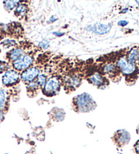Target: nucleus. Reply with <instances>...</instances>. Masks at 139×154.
I'll list each match as a JSON object with an SVG mask.
<instances>
[{
	"label": "nucleus",
	"mask_w": 139,
	"mask_h": 154,
	"mask_svg": "<svg viewBox=\"0 0 139 154\" xmlns=\"http://www.w3.org/2000/svg\"><path fill=\"white\" fill-rule=\"evenodd\" d=\"M76 107L80 112H88L94 109L96 104L90 94L84 93L79 95L76 99Z\"/></svg>",
	"instance_id": "1"
},
{
	"label": "nucleus",
	"mask_w": 139,
	"mask_h": 154,
	"mask_svg": "<svg viewBox=\"0 0 139 154\" xmlns=\"http://www.w3.org/2000/svg\"><path fill=\"white\" fill-rule=\"evenodd\" d=\"M117 67L124 75L130 76L136 73L137 71L136 64L129 63L125 57H121L117 62Z\"/></svg>",
	"instance_id": "2"
},
{
	"label": "nucleus",
	"mask_w": 139,
	"mask_h": 154,
	"mask_svg": "<svg viewBox=\"0 0 139 154\" xmlns=\"http://www.w3.org/2000/svg\"><path fill=\"white\" fill-rule=\"evenodd\" d=\"M20 75L17 71L15 69H10L6 71L2 77V83L5 86H14L19 81Z\"/></svg>",
	"instance_id": "3"
},
{
	"label": "nucleus",
	"mask_w": 139,
	"mask_h": 154,
	"mask_svg": "<svg viewBox=\"0 0 139 154\" xmlns=\"http://www.w3.org/2000/svg\"><path fill=\"white\" fill-rule=\"evenodd\" d=\"M33 62V58L30 55H23L13 63V67L16 71H22L27 69Z\"/></svg>",
	"instance_id": "4"
},
{
	"label": "nucleus",
	"mask_w": 139,
	"mask_h": 154,
	"mask_svg": "<svg viewBox=\"0 0 139 154\" xmlns=\"http://www.w3.org/2000/svg\"><path fill=\"white\" fill-rule=\"evenodd\" d=\"M113 139L117 145H118L119 147H122L129 143L130 135L129 132L125 130H120L115 133Z\"/></svg>",
	"instance_id": "5"
},
{
	"label": "nucleus",
	"mask_w": 139,
	"mask_h": 154,
	"mask_svg": "<svg viewBox=\"0 0 139 154\" xmlns=\"http://www.w3.org/2000/svg\"><path fill=\"white\" fill-rule=\"evenodd\" d=\"M60 82L57 78H51L44 86V91L47 94H54L60 88Z\"/></svg>",
	"instance_id": "6"
},
{
	"label": "nucleus",
	"mask_w": 139,
	"mask_h": 154,
	"mask_svg": "<svg viewBox=\"0 0 139 154\" xmlns=\"http://www.w3.org/2000/svg\"><path fill=\"white\" fill-rule=\"evenodd\" d=\"M39 75V70L36 67H31L26 69L21 75V79L24 82L34 81Z\"/></svg>",
	"instance_id": "7"
},
{
	"label": "nucleus",
	"mask_w": 139,
	"mask_h": 154,
	"mask_svg": "<svg viewBox=\"0 0 139 154\" xmlns=\"http://www.w3.org/2000/svg\"><path fill=\"white\" fill-rule=\"evenodd\" d=\"M91 27L90 31H92L98 35H104V34L107 33L111 30V26L109 25H104V24L97 23L93 26H90Z\"/></svg>",
	"instance_id": "8"
},
{
	"label": "nucleus",
	"mask_w": 139,
	"mask_h": 154,
	"mask_svg": "<svg viewBox=\"0 0 139 154\" xmlns=\"http://www.w3.org/2000/svg\"><path fill=\"white\" fill-rule=\"evenodd\" d=\"M139 58V48L134 47L128 52L126 59L128 61L132 64H136V61H138Z\"/></svg>",
	"instance_id": "9"
},
{
	"label": "nucleus",
	"mask_w": 139,
	"mask_h": 154,
	"mask_svg": "<svg viewBox=\"0 0 139 154\" xmlns=\"http://www.w3.org/2000/svg\"><path fill=\"white\" fill-rule=\"evenodd\" d=\"M90 80L91 83L94 84L96 86H102L105 83V79L103 77L98 73H95L90 76Z\"/></svg>",
	"instance_id": "10"
},
{
	"label": "nucleus",
	"mask_w": 139,
	"mask_h": 154,
	"mask_svg": "<svg viewBox=\"0 0 139 154\" xmlns=\"http://www.w3.org/2000/svg\"><path fill=\"white\" fill-rule=\"evenodd\" d=\"M8 105L7 92L3 89H0V110L4 111Z\"/></svg>",
	"instance_id": "11"
},
{
	"label": "nucleus",
	"mask_w": 139,
	"mask_h": 154,
	"mask_svg": "<svg viewBox=\"0 0 139 154\" xmlns=\"http://www.w3.org/2000/svg\"><path fill=\"white\" fill-rule=\"evenodd\" d=\"M23 53V50L21 48H15L9 53L8 55V57L10 60H16L20 57H22Z\"/></svg>",
	"instance_id": "12"
},
{
	"label": "nucleus",
	"mask_w": 139,
	"mask_h": 154,
	"mask_svg": "<svg viewBox=\"0 0 139 154\" xmlns=\"http://www.w3.org/2000/svg\"><path fill=\"white\" fill-rule=\"evenodd\" d=\"M117 67L115 63H109L105 65L103 67L104 73L106 74H111L114 73L116 71Z\"/></svg>",
	"instance_id": "13"
},
{
	"label": "nucleus",
	"mask_w": 139,
	"mask_h": 154,
	"mask_svg": "<svg viewBox=\"0 0 139 154\" xmlns=\"http://www.w3.org/2000/svg\"><path fill=\"white\" fill-rule=\"evenodd\" d=\"M19 2H20L18 1H5L4 2V5L6 10L10 11V10L14 9Z\"/></svg>",
	"instance_id": "14"
},
{
	"label": "nucleus",
	"mask_w": 139,
	"mask_h": 154,
	"mask_svg": "<svg viewBox=\"0 0 139 154\" xmlns=\"http://www.w3.org/2000/svg\"><path fill=\"white\" fill-rule=\"evenodd\" d=\"M66 81L68 82L69 86L73 87L75 88H76L77 86H79V84L80 82L79 79L78 78H77V77H70Z\"/></svg>",
	"instance_id": "15"
},
{
	"label": "nucleus",
	"mask_w": 139,
	"mask_h": 154,
	"mask_svg": "<svg viewBox=\"0 0 139 154\" xmlns=\"http://www.w3.org/2000/svg\"><path fill=\"white\" fill-rule=\"evenodd\" d=\"M26 10H27V8L24 4H19L16 7L15 12L18 15H23L25 14L26 12Z\"/></svg>",
	"instance_id": "16"
},
{
	"label": "nucleus",
	"mask_w": 139,
	"mask_h": 154,
	"mask_svg": "<svg viewBox=\"0 0 139 154\" xmlns=\"http://www.w3.org/2000/svg\"><path fill=\"white\" fill-rule=\"evenodd\" d=\"M37 84H39V87H43L45 86V83H46V78H45V76L44 75H39L38 77L36 78V80Z\"/></svg>",
	"instance_id": "17"
},
{
	"label": "nucleus",
	"mask_w": 139,
	"mask_h": 154,
	"mask_svg": "<svg viewBox=\"0 0 139 154\" xmlns=\"http://www.w3.org/2000/svg\"><path fill=\"white\" fill-rule=\"evenodd\" d=\"M10 68V65L8 63L4 61H0V73H3L5 71H8Z\"/></svg>",
	"instance_id": "18"
},
{
	"label": "nucleus",
	"mask_w": 139,
	"mask_h": 154,
	"mask_svg": "<svg viewBox=\"0 0 139 154\" xmlns=\"http://www.w3.org/2000/svg\"><path fill=\"white\" fill-rule=\"evenodd\" d=\"M49 45H50V44H49L48 41H42L39 43V46L44 49L48 48L49 47Z\"/></svg>",
	"instance_id": "19"
},
{
	"label": "nucleus",
	"mask_w": 139,
	"mask_h": 154,
	"mask_svg": "<svg viewBox=\"0 0 139 154\" xmlns=\"http://www.w3.org/2000/svg\"><path fill=\"white\" fill-rule=\"evenodd\" d=\"M128 24V21L125 20H122L118 22V25L121 26H125V25H127Z\"/></svg>",
	"instance_id": "20"
},
{
	"label": "nucleus",
	"mask_w": 139,
	"mask_h": 154,
	"mask_svg": "<svg viewBox=\"0 0 139 154\" xmlns=\"http://www.w3.org/2000/svg\"><path fill=\"white\" fill-rule=\"evenodd\" d=\"M134 151L136 154H139V141L136 142L134 145Z\"/></svg>",
	"instance_id": "21"
},
{
	"label": "nucleus",
	"mask_w": 139,
	"mask_h": 154,
	"mask_svg": "<svg viewBox=\"0 0 139 154\" xmlns=\"http://www.w3.org/2000/svg\"><path fill=\"white\" fill-rule=\"evenodd\" d=\"M4 113L2 110H0V123L4 120Z\"/></svg>",
	"instance_id": "22"
},
{
	"label": "nucleus",
	"mask_w": 139,
	"mask_h": 154,
	"mask_svg": "<svg viewBox=\"0 0 139 154\" xmlns=\"http://www.w3.org/2000/svg\"><path fill=\"white\" fill-rule=\"evenodd\" d=\"M54 35H59V36H61L63 35V33H54Z\"/></svg>",
	"instance_id": "23"
},
{
	"label": "nucleus",
	"mask_w": 139,
	"mask_h": 154,
	"mask_svg": "<svg viewBox=\"0 0 139 154\" xmlns=\"http://www.w3.org/2000/svg\"><path fill=\"white\" fill-rule=\"evenodd\" d=\"M136 132H137L138 134H139V125H138V126L137 127V129H136Z\"/></svg>",
	"instance_id": "24"
},
{
	"label": "nucleus",
	"mask_w": 139,
	"mask_h": 154,
	"mask_svg": "<svg viewBox=\"0 0 139 154\" xmlns=\"http://www.w3.org/2000/svg\"><path fill=\"white\" fill-rule=\"evenodd\" d=\"M136 4L139 5V1H136Z\"/></svg>",
	"instance_id": "25"
},
{
	"label": "nucleus",
	"mask_w": 139,
	"mask_h": 154,
	"mask_svg": "<svg viewBox=\"0 0 139 154\" xmlns=\"http://www.w3.org/2000/svg\"><path fill=\"white\" fill-rule=\"evenodd\" d=\"M138 65H139V58H138Z\"/></svg>",
	"instance_id": "26"
}]
</instances>
